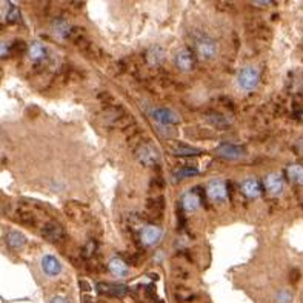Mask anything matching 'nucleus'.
<instances>
[{"instance_id":"nucleus-1","label":"nucleus","mask_w":303,"mask_h":303,"mask_svg":"<svg viewBox=\"0 0 303 303\" xmlns=\"http://www.w3.org/2000/svg\"><path fill=\"white\" fill-rule=\"evenodd\" d=\"M259 80H260V71L254 65L245 66L242 71L238 72V76H237L238 87L242 88V89H245V91L254 89L259 85Z\"/></svg>"},{"instance_id":"nucleus-2","label":"nucleus","mask_w":303,"mask_h":303,"mask_svg":"<svg viewBox=\"0 0 303 303\" xmlns=\"http://www.w3.org/2000/svg\"><path fill=\"white\" fill-rule=\"evenodd\" d=\"M195 51L200 59L210 60L217 54V43L206 36H198L195 39Z\"/></svg>"},{"instance_id":"nucleus-3","label":"nucleus","mask_w":303,"mask_h":303,"mask_svg":"<svg viewBox=\"0 0 303 303\" xmlns=\"http://www.w3.org/2000/svg\"><path fill=\"white\" fill-rule=\"evenodd\" d=\"M162 236H163L162 229H160L159 226H155V225L145 226V228L142 229V233H140L142 242H143L146 246H152V245H155V243H159Z\"/></svg>"},{"instance_id":"nucleus-4","label":"nucleus","mask_w":303,"mask_h":303,"mask_svg":"<svg viewBox=\"0 0 303 303\" xmlns=\"http://www.w3.org/2000/svg\"><path fill=\"white\" fill-rule=\"evenodd\" d=\"M174 62H175V66L179 68L180 71H191L194 68V57H193V53L190 49H180V51H177V54L174 57Z\"/></svg>"},{"instance_id":"nucleus-5","label":"nucleus","mask_w":303,"mask_h":303,"mask_svg":"<svg viewBox=\"0 0 303 303\" xmlns=\"http://www.w3.org/2000/svg\"><path fill=\"white\" fill-rule=\"evenodd\" d=\"M151 117L154 120H157L159 123L162 125H174V123H179L180 119L177 117V114L168 108H155L151 111Z\"/></svg>"},{"instance_id":"nucleus-6","label":"nucleus","mask_w":303,"mask_h":303,"mask_svg":"<svg viewBox=\"0 0 303 303\" xmlns=\"http://www.w3.org/2000/svg\"><path fill=\"white\" fill-rule=\"evenodd\" d=\"M206 191H208V195H210L214 202H222L226 198V185L220 179L211 180L206 188Z\"/></svg>"},{"instance_id":"nucleus-7","label":"nucleus","mask_w":303,"mask_h":303,"mask_svg":"<svg viewBox=\"0 0 303 303\" xmlns=\"http://www.w3.org/2000/svg\"><path fill=\"white\" fill-rule=\"evenodd\" d=\"M40 266H42V271H43L48 277H56V276L60 274V271H62L60 262L53 256H43L42 257Z\"/></svg>"},{"instance_id":"nucleus-8","label":"nucleus","mask_w":303,"mask_h":303,"mask_svg":"<svg viewBox=\"0 0 303 303\" xmlns=\"http://www.w3.org/2000/svg\"><path fill=\"white\" fill-rule=\"evenodd\" d=\"M97 291L103 296L109 297H123L127 296L128 288L125 285H114V283H97Z\"/></svg>"},{"instance_id":"nucleus-9","label":"nucleus","mask_w":303,"mask_h":303,"mask_svg":"<svg viewBox=\"0 0 303 303\" xmlns=\"http://www.w3.org/2000/svg\"><path fill=\"white\" fill-rule=\"evenodd\" d=\"M42 234H43V237L48 238L49 242H56V243L60 242V240L65 237L64 229H62V226L59 223H46L43 226Z\"/></svg>"},{"instance_id":"nucleus-10","label":"nucleus","mask_w":303,"mask_h":303,"mask_svg":"<svg viewBox=\"0 0 303 303\" xmlns=\"http://www.w3.org/2000/svg\"><path fill=\"white\" fill-rule=\"evenodd\" d=\"M217 152L225 159H240L245 154L243 150L236 145H222L217 148Z\"/></svg>"},{"instance_id":"nucleus-11","label":"nucleus","mask_w":303,"mask_h":303,"mask_svg":"<svg viewBox=\"0 0 303 303\" xmlns=\"http://www.w3.org/2000/svg\"><path fill=\"white\" fill-rule=\"evenodd\" d=\"M265 185L269 190V193L273 194H280L281 190H283V180L279 174H268L265 177Z\"/></svg>"},{"instance_id":"nucleus-12","label":"nucleus","mask_w":303,"mask_h":303,"mask_svg":"<svg viewBox=\"0 0 303 303\" xmlns=\"http://www.w3.org/2000/svg\"><path fill=\"white\" fill-rule=\"evenodd\" d=\"M182 205L186 211H195L198 206H200V197L195 191H188L183 194L182 198Z\"/></svg>"},{"instance_id":"nucleus-13","label":"nucleus","mask_w":303,"mask_h":303,"mask_svg":"<svg viewBox=\"0 0 303 303\" xmlns=\"http://www.w3.org/2000/svg\"><path fill=\"white\" fill-rule=\"evenodd\" d=\"M108 268H109V271L114 274V276H117V277H125L128 274V266H127V263L123 262L122 259H119V257H112L111 260H109V263H108Z\"/></svg>"},{"instance_id":"nucleus-14","label":"nucleus","mask_w":303,"mask_h":303,"mask_svg":"<svg viewBox=\"0 0 303 303\" xmlns=\"http://www.w3.org/2000/svg\"><path fill=\"white\" fill-rule=\"evenodd\" d=\"M139 159L145 163V165H152L154 162H157V151H155L152 146L145 145L139 151Z\"/></svg>"},{"instance_id":"nucleus-15","label":"nucleus","mask_w":303,"mask_h":303,"mask_svg":"<svg viewBox=\"0 0 303 303\" xmlns=\"http://www.w3.org/2000/svg\"><path fill=\"white\" fill-rule=\"evenodd\" d=\"M242 191H243L249 198L259 197V195H260V183H259L256 179H246V180H243V183H242Z\"/></svg>"},{"instance_id":"nucleus-16","label":"nucleus","mask_w":303,"mask_h":303,"mask_svg":"<svg viewBox=\"0 0 303 303\" xmlns=\"http://www.w3.org/2000/svg\"><path fill=\"white\" fill-rule=\"evenodd\" d=\"M53 33L59 37V39H66L71 33V26L65 20H56L53 23Z\"/></svg>"},{"instance_id":"nucleus-17","label":"nucleus","mask_w":303,"mask_h":303,"mask_svg":"<svg viewBox=\"0 0 303 303\" xmlns=\"http://www.w3.org/2000/svg\"><path fill=\"white\" fill-rule=\"evenodd\" d=\"M163 59H165V51L160 46H152L148 53H146V60H148L151 65H159Z\"/></svg>"},{"instance_id":"nucleus-18","label":"nucleus","mask_w":303,"mask_h":303,"mask_svg":"<svg viewBox=\"0 0 303 303\" xmlns=\"http://www.w3.org/2000/svg\"><path fill=\"white\" fill-rule=\"evenodd\" d=\"M6 242H8V245L11 246V248L19 249V248H22L26 243V238H25V236L22 233L11 231V233L8 234V237H6Z\"/></svg>"},{"instance_id":"nucleus-19","label":"nucleus","mask_w":303,"mask_h":303,"mask_svg":"<svg viewBox=\"0 0 303 303\" xmlns=\"http://www.w3.org/2000/svg\"><path fill=\"white\" fill-rule=\"evenodd\" d=\"M28 56L31 60H40V59H43L45 57V48L42 43H39V42H34V43H31L29 48H28Z\"/></svg>"},{"instance_id":"nucleus-20","label":"nucleus","mask_w":303,"mask_h":303,"mask_svg":"<svg viewBox=\"0 0 303 303\" xmlns=\"http://www.w3.org/2000/svg\"><path fill=\"white\" fill-rule=\"evenodd\" d=\"M288 175L289 179L297 183V185H303V166L300 165H291L288 168Z\"/></svg>"},{"instance_id":"nucleus-21","label":"nucleus","mask_w":303,"mask_h":303,"mask_svg":"<svg viewBox=\"0 0 303 303\" xmlns=\"http://www.w3.org/2000/svg\"><path fill=\"white\" fill-rule=\"evenodd\" d=\"M173 151H174L175 155H197V154L202 152L200 150L193 148V146H186L183 143H177L173 148Z\"/></svg>"},{"instance_id":"nucleus-22","label":"nucleus","mask_w":303,"mask_h":303,"mask_svg":"<svg viewBox=\"0 0 303 303\" xmlns=\"http://www.w3.org/2000/svg\"><path fill=\"white\" fill-rule=\"evenodd\" d=\"M197 174H198V170L195 168H180L174 173V177L177 180H182V179H188V177H193Z\"/></svg>"},{"instance_id":"nucleus-23","label":"nucleus","mask_w":303,"mask_h":303,"mask_svg":"<svg viewBox=\"0 0 303 303\" xmlns=\"http://www.w3.org/2000/svg\"><path fill=\"white\" fill-rule=\"evenodd\" d=\"M277 302L279 303H289L291 300H292V296L289 294L288 291H285V289H281V291H279L277 292Z\"/></svg>"},{"instance_id":"nucleus-24","label":"nucleus","mask_w":303,"mask_h":303,"mask_svg":"<svg viewBox=\"0 0 303 303\" xmlns=\"http://www.w3.org/2000/svg\"><path fill=\"white\" fill-rule=\"evenodd\" d=\"M8 22H16L19 19V11L14 8V6H9V11H8Z\"/></svg>"},{"instance_id":"nucleus-25","label":"nucleus","mask_w":303,"mask_h":303,"mask_svg":"<svg viewBox=\"0 0 303 303\" xmlns=\"http://www.w3.org/2000/svg\"><path fill=\"white\" fill-rule=\"evenodd\" d=\"M51 303H68V300H66L65 297H60V296H57V297H54L53 300H51Z\"/></svg>"},{"instance_id":"nucleus-26","label":"nucleus","mask_w":303,"mask_h":303,"mask_svg":"<svg viewBox=\"0 0 303 303\" xmlns=\"http://www.w3.org/2000/svg\"><path fill=\"white\" fill-rule=\"evenodd\" d=\"M254 5H260V6H265V5H271V2H254Z\"/></svg>"}]
</instances>
